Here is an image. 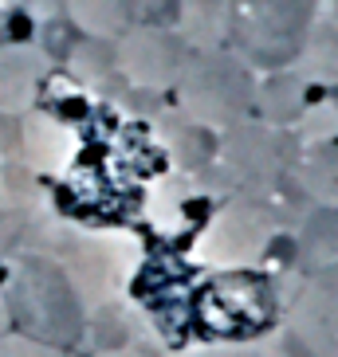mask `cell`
<instances>
[{
	"label": "cell",
	"instance_id": "ac0fdd59",
	"mask_svg": "<svg viewBox=\"0 0 338 357\" xmlns=\"http://www.w3.org/2000/svg\"><path fill=\"white\" fill-rule=\"evenodd\" d=\"M71 75H79L83 83H103L106 75H118L115 40H91L87 36L71 52Z\"/></svg>",
	"mask_w": 338,
	"mask_h": 357
},
{
	"label": "cell",
	"instance_id": "d6986e66",
	"mask_svg": "<svg viewBox=\"0 0 338 357\" xmlns=\"http://www.w3.org/2000/svg\"><path fill=\"white\" fill-rule=\"evenodd\" d=\"M303 55H311V67L318 75H338V28H311Z\"/></svg>",
	"mask_w": 338,
	"mask_h": 357
},
{
	"label": "cell",
	"instance_id": "7c38bea8",
	"mask_svg": "<svg viewBox=\"0 0 338 357\" xmlns=\"http://www.w3.org/2000/svg\"><path fill=\"white\" fill-rule=\"evenodd\" d=\"M146 0H67V16L91 40H118L138 24Z\"/></svg>",
	"mask_w": 338,
	"mask_h": 357
},
{
	"label": "cell",
	"instance_id": "e0dca14e",
	"mask_svg": "<svg viewBox=\"0 0 338 357\" xmlns=\"http://www.w3.org/2000/svg\"><path fill=\"white\" fill-rule=\"evenodd\" d=\"M303 189L327 204V208H338V137L330 142H318L303 161Z\"/></svg>",
	"mask_w": 338,
	"mask_h": 357
},
{
	"label": "cell",
	"instance_id": "6da1fadb",
	"mask_svg": "<svg viewBox=\"0 0 338 357\" xmlns=\"http://www.w3.org/2000/svg\"><path fill=\"white\" fill-rule=\"evenodd\" d=\"M4 294L12 306V322H20L24 334L52 342V346H71L87 334L91 310L83 294L75 291L71 275L40 248H28L12 259Z\"/></svg>",
	"mask_w": 338,
	"mask_h": 357
},
{
	"label": "cell",
	"instance_id": "4fadbf2b",
	"mask_svg": "<svg viewBox=\"0 0 338 357\" xmlns=\"http://www.w3.org/2000/svg\"><path fill=\"white\" fill-rule=\"evenodd\" d=\"M233 32V4L228 0H181V36L193 52L224 47Z\"/></svg>",
	"mask_w": 338,
	"mask_h": 357
},
{
	"label": "cell",
	"instance_id": "ffe728a7",
	"mask_svg": "<svg viewBox=\"0 0 338 357\" xmlns=\"http://www.w3.org/2000/svg\"><path fill=\"white\" fill-rule=\"evenodd\" d=\"M0 357H64V349L24 334V330H8V334H0Z\"/></svg>",
	"mask_w": 338,
	"mask_h": 357
},
{
	"label": "cell",
	"instance_id": "603a6c76",
	"mask_svg": "<svg viewBox=\"0 0 338 357\" xmlns=\"http://www.w3.org/2000/svg\"><path fill=\"white\" fill-rule=\"evenodd\" d=\"M12 330V306H8V294L0 291V334H8Z\"/></svg>",
	"mask_w": 338,
	"mask_h": 357
},
{
	"label": "cell",
	"instance_id": "2e32d148",
	"mask_svg": "<svg viewBox=\"0 0 338 357\" xmlns=\"http://www.w3.org/2000/svg\"><path fill=\"white\" fill-rule=\"evenodd\" d=\"M295 248H299V259L311 263V271L315 267H327V263H338V208L318 204L303 220V231H299Z\"/></svg>",
	"mask_w": 338,
	"mask_h": 357
},
{
	"label": "cell",
	"instance_id": "5bb4252c",
	"mask_svg": "<svg viewBox=\"0 0 338 357\" xmlns=\"http://www.w3.org/2000/svg\"><path fill=\"white\" fill-rule=\"evenodd\" d=\"M166 146L181 169L197 173V169H209L216 161L221 137H216V130H209V126H201V122H193V118L181 114V118H169L166 122Z\"/></svg>",
	"mask_w": 338,
	"mask_h": 357
},
{
	"label": "cell",
	"instance_id": "44dd1931",
	"mask_svg": "<svg viewBox=\"0 0 338 357\" xmlns=\"http://www.w3.org/2000/svg\"><path fill=\"white\" fill-rule=\"evenodd\" d=\"M173 357H267V349L252 346V342H212V346H193L181 349Z\"/></svg>",
	"mask_w": 338,
	"mask_h": 357
},
{
	"label": "cell",
	"instance_id": "3957f363",
	"mask_svg": "<svg viewBox=\"0 0 338 357\" xmlns=\"http://www.w3.org/2000/svg\"><path fill=\"white\" fill-rule=\"evenodd\" d=\"M236 55L260 71H284L303 55L318 16V0H228Z\"/></svg>",
	"mask_w": 338,
	"mask_h": 357
},
{
	"label": "cell",
	"instance_id": "9c48e42d",
	"mask_svg": "<svg viewBox=\"0 0 338 357\" xmlns=\"http://www.w3.org/2000/svg\"><path fill=\"white\" fill-rule=\"evenodd\" d=\"M216 161L224 165V173L244 185L248 192H264L287 169V137L267 122H240L228 126L216 149Z\"/></svg>",
	"mask_w": 338,
	"mask_h": 357
},
{
	"label": "cell",
	"instance_id": "52a82bcc",
	"mask_svg": "<svg viewBox=\"0 0 338 357\" xmlns=\"http://www.w3.org/2000/svg\"><path fill=\"white\" fill-rule=\"evenodd\" d=\"M40 252H47L71 275V283H75V291L83 294L87 310L118 298V287L126 279V267H122V252H115V243L106 240V236L71 231V236H55Z\"/></svg>",
	"mask_w": 338,
	"mask_h": 357
},
{
	"label": "cell",
	"instance_id": "8fae6325",
	"mask_svg": "<svg viewBox=\"0 0 338 357\" xmlns=\"http://www.w3.org/2000/svg\"><path fill=\"white\" fill-rule=\"evenodd\" d=\"M307 106H311L307 79L299 71H291V67L272 71L264 83H260V91H256V110H260V118H264L267 126H275V130L303 122Z\"/></svg>",
	"mask_w": 338,
	"mask_h": 357
},
{
	"label": "cell",
	"instance_id": "7402d4cb",
	"mask_svg": "<svg viewBox=\"0 0 338 357\" xmlns=\"http://www.w3.org/2000/svg\"><path fill=\"white\" fill-rule=\"evenodd\" d=\"M91 357H161L154 346H138V342H126V346H110V349H95Z\"/></svg>",
	"mask_w": 338,
	"mask_h": 357
},
{
	"label": "cell",
	"instance_id": "7a4b0ae2",
	"mask_svg": "<svg viewBox=\"0 0 338 357\" xmlns=\"http://www.w3.org/2000/svg\"><path fill=\"white\" fill-rule=\"evenodd\" d=\"M256 91L260 83H256L252 67L224 47L189 52L185 71L177 79L181 114L209 130H228L248 122L256 110Z\"/></svg>",
	"mask_w": 338,
	"mask_h": 357
},
{
	"label": "cell",
	"instance_id": "8992f818",
	"mask_svg": "<svg viewBox=\"0 0 338 357\" xmlns=\"http://www.w3.org/2000/svg\"><path fill=\"white\" fill-rule=\"evenodd\" d=\"M189 43L177 28H158V24H134L126 36L115 40V59L118 75L138 91H169L177 86L185 59H189Z\"/></svg>",
	"mask_w": 338,
	"mask_h": 357
},
{
	"label": "cell",
	"instance_id": "30bf717a",
	"mask_svg": "<svg viewBox=\"0 0 338 357\" xmlns=\"http://www.w3.org/2000/svg\"><path fill=\"white\" fill-rule=\"evenodd\" d=\"M47 75H52V59L43 47L28 40L4 43L0 47V118L28 114L47 83Z\"/></svg>",
	"mask_w": 338,
	"mask_h": 357
},
{
	"label": "cell",
	"instance_id": "9a60e30c",
	"mask_svg": "<svg viewBox=\"0 0 338 357\" xmlns=\"http://www.w3.org/2000/svg\"><path fill=\"white\" fill-rule=\"evenodd\" d=\"M32 224V181L12 177V169L0 173V252L12 248Z\"/></svg>",
	"mask_w": 338,
	"mask_h": 357
},
{
	"label": "cell",
	"instance_id": "5b68a950",
	"mask_svg": "<svg viewBox=\"0 0 338 357\" xmlns=\"http://www.w3.org/2000/svg\"><path fill=\"white\" fill-rule=\"evenodd\" d=\"M275 236H279L275 212L256 192H248V197L228 200L212 216V224L197 243V259L212 263L221 271H244V267L267 259V248H272Z\"/></svg>",
	"mask_w": 338,
	"mask_h": 357
},
{
	"label": "cell",
	"instance_id": "277c9868",
	"mask_svg": "<svg viewBox=\"0 0 338 357\" xmlns=\"http://www.w3.org/2000/svg\"><path fill=\"white\" fill-rule=\"evenodd\" d=\"M193 310L201 318L205 334L216 342H252L275 318V287L267 275L256 271H221L205 279L193 294Z\"/></svg>",
	"mask_w": 338,
	"mask_h": 357
},
{
	"label": "cell",
	"instance_id": "cb8c5ba5",
	"mask_svg": "<svg viewBox=\"0 0 338 357\" xmlns=\"http://www.w3.org/2000/svg\"><path fill=\"white\" fill-rule=\"evenodd\" d=\"M335 8H338V0H335Z\"/></svg>",
	"mask_w": 338,
	"mask_h": 357
},
{
	"label": "cell",
	"instance_id": "ba28073f",
	"mask_svg": "<svg viewBox=\"0 0 338 357\" xmlns=\"http://www.w3.org/2000/svg\"><path fill=\"white\" fill-rule=\"evenodd\" d=\"M287 334L307 357H338V263L315 267L287 303Z\"/></svg>",
	"mask_w": 338,
	"mask_h": 357
}]
</instances>
